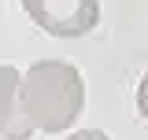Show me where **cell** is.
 Wrapping results in <instances>:
<instances>
[{
  "label": "cell",
  "mask_w": 148,
  "mask_h": 140,
  "mask_svg": "<svg viewBox=\"0 0 148 140\" xmlns=\"http://www.w3.org/2000/svg\"><path fill=\"white\" fill-rule=\"evenodd\" d=\"M85 103V85L78 67L67 59H37L22 74V114L41 133L71 129Z\"/></svg>",
  "instance_id": "obj_1"
},
{
  "label": "cell",
  "mask_w": 148,
  "mask_h": 140,
  "mask_svg": "<svg viewBox=\"0 0 148 140\" xmlns=\"http://www.w3.org/2000/svg\"><path fill=\"white\" fill-rule=\"evenodd\" d=\"M22 7L52 37H82L100 22V0H22Z\"/></svg>",
  "instance_id": "obj_2"
},
{
  "label": "cell",
  "mask_w": 148,
  "mask_h": 140,
  "mask_svg": "<svg viewBox=\"0 0 148 140\" xmlns=\"http://www.w3.org/2000/svg\"><path fill=\"white\" fill-rule=\"evenodd\" d=\"M34 125L22 114V74L8 63H0V137L26 140Z\"/></svg>",
  "instance_id": "obj_3"
},
{
  "label": "cell",
  "mask_w": 148,
  "mask_h": 140,
  "mask_svg": "<svg viewBox=\"0 0 148 140\" xmlns=\"http://www.w3.org/2000/svg\"><path fill=\"white\" fill-rule=\"evenodd\" d=\"M137 111H141V118L148 122V74L141 77V85H137Z\"/></svg>",
  "instance_id": "obj_4"
},
{
  "label": "cell",
  "mask_w": 148,
  "mask_h": 140,
  "mask_svg": "<svg viewBox=\"0 0 148 140\" xmlns=\"http://www.w3.org/2000/svg\"><path fill=\"white\" fill-rule=\"evenodd\" d=\"M67 140H108V133H104V129H78V133H71Z\"/></svg>",
  "instance_id": "obj_5"
},
{
  "label": "cell",
  "mask_w": 148,
  "mask_h": 140,
  "mask_svg": "<svg viewBox=\"0 0 148 140\" xmlns=\"http://www.w3.org/2000/svg\"><path fill=\"white\" fill-rule=\"evenodd\" d=\"M0 140H4V137H0Z\"/></svg>",
  "instance_id": "obj_6"
}]
</instances>
